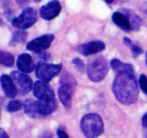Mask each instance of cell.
<instances>
[{"label":"cell","instance_id":"6da1fadb","mask_svg":"<svg viewBox=\"0 0 147 138\" xmlns=\"http://www.w3.org/2000/svg\"><path fill=\"white\" fill-rule=\"evenodd\" d=\"M113 92L116 99L123 104L135 103L139 96V89L134 72L116 73L113 83Z\"/></svg>","mask_w":147,"mask_h":138},{"label":"cell","instance_id":"7a4b0ae2","mask_svg":"<svg viewBox=\"0 0 147 138\" xmlns=\"http://www.w3.org/2000/svg\"><path fill=\"white\" fill-rule=\"evenodd\" d=\"M80 127L85 136L88 138H97L104 129L102 118L97 114H88L82 118Z\"/></svg>","mask_w":147,"mask_h":138},{"label":"cell","instance_id":"3957f363","mask_svg":"<svg viewBox=\"0 0 147 138\" xmlns=\"http://www.w3.org/2000/svg\"><path fill=\"white\" fill-rule=\"evenodd\" d=\"M24 112L31 118H40L47 116L57 109V104H50L39 100L27 99L23 103Z\"/></svg>","mask_w":147,"mask_h":138},{"label":"cell","instance_id":"277c9868","mask_svg":"<svg viewBox=\"0 0 147 138\" xmlns=\"http://www.w3.org/2000/svg\"><path fill=\"white\" fill-rule=\"evenodd\" d=\"M109 70V63L102 57L93 58L87 66L88 76L90 80L93 82H100L103 80Z\"/></svg>","mask_w":147,"mask_h":138},{"label":"cell","instance_id":"5b68a950","mask_svg":"<svg viewBox=\"0 0 147 138\" xmlns=\"http://www.w3.org/2000/svg\"><path fill=\"white\" fill-rule=\"evenodd\" d=\"M33 95L37 100L42 102L50 104H57L54 91L47 82L37 80L33 87Z\"/></svg>","mask_w":147,"mask_h":138},{"label":"cell","instance_id":"8992f818","mask_svg":"<svg viewBox=\"0 0 147 138\" xmlns=\"http://www.w3.org/2000/svg\"><path fill=\"white\" fill-rule=\"evenodd\" d=\"M62 68L63 65L61 63L50 64L40 61L36 66L35 74L40 80L49 82L60 73Z\"/></svg>","mask_w":147,"mask_h":138},{"label":"cell","instance_id":"52a82bcc","mask_svg":"<svg viewBox=\"0 0 147 138\" xmlns=\"http://www.w3.org/2000/svg\"><path fill=\"white\" fill-rule=\"evenodd\" d=\"M37 14L33 7H26L21 14L12 20L11 24L14 27L23 30L32 27L37 22Z\"/></svg>","mask_w":147,"mask_h":138},{"label":"cell","instance_id":"ba28073f","mask_svg":"<svg viewBox=\"0 0 147 138\" xmlns=\"http://www.w3.org/2000/svg\"><path fill=\"white\" fill-rule=\"evenodd\" d=\"M54 39L55 36L53 34H43L27 43L26 47L28 50L39 54L45 51L50 47Z\"/></svg>","mask_w":147,"mask_h":138},{"label":"cell","instance_id":"9c48e42d","mask_svg":"<svg viewBox=\"0 0 147 138\" xmlns=\"http://www.w3.org/2000/svg\"><path fill=\"white\" fill-rule=\"evenodd\" d=\"M11 77L14 84L18 88V91L22 96L28 93L34 87L33 82L30 77L27 75L19 71H13L11 73Z\"/></svg>","mask_w":147,"mask_h":138},{"label":"cell","instance_id":"30bf717a","mask_svg":"<svg viewBox=\"0 0 147 138\" xmlns=\"http://www.w3.org/2000/svg\"><path fill=\"white\" fill-rule=\"evenodd\" d=\"M62 9V7L58 1H51L45 4L40 8V14L42 19L51 20L59 15Z\"/></svg>","mask_w":147,"mask_h":138},{"label":"cell","instance_id":"8fae6325","mask_svg":"<svg viewBox=\"0 0 147 138\" xmlns=\"http://www.w3.org/2000/svg\"><path fill=\"white\" fill-rule=\"evenodd\" d=\"M105 48H106V45L103 42L100 40H95V41H91L88 43L80 45L78 47L77 50L79 53L83 55L88 56L99 53L104 50Z\"/></svg>","mask_w":147,"mask_h":138},{"label":"cell","instance_id":"7c38bea8","mask_svg":"<svg viewBox=\"0 0 147 138\" xmlns=\"http://www.w3.org/2000/svg\"><path fill=\"white\" fill-rule=\"evenodd\" d=\"M74 87V86L70 84H62L58 89L59 99L63 106L67 109H70L71 107Z\"/></svg>","mask_w":147,"mask_h":138},{"label":"cell","instance_id":"4fadbf2b","mask_svg":"<svg viewBox=\"0 0 147 138\" xmlns=\"http://www.w3.org/2000/svg\"><path fill=\"white\" fill-rule=\"evenodd\" d=\"M17 67L22 73H31L35 68L33 59L30 55L27 53L21 54L17 60Z\"/></svg>","mask_w":147,"mask_h":138},{"label":"cell","instance_id":"5bb4252c","mask_svg":"<svg viewBox=\"0 0 147 138\" xmlns=\"http://www.w3.org/2000/svg\"><path fill=\"white\" fill-rule=\"evenodd\" d=\"M1 87L6 96L9 99H14L17 94V89L11 76L2 75L0 78Z\"/></svg>","mask_w":147,"mask_h":138},{"label":"cell","instance_id":"9a60e30c","mask_svg":"<svg viewBox=\"0 0 147 138\" xmlns=\"http://www.w3.org/2000/svg\"><path fill=\"white\" fill-rule=\"evenodd\" d=\"M112 20L116 25L119 26L121 29L124 31L128 32L131 30L129 19L122 12H116L113 13L112 15Z\"/></svg>","mask_w":147,"mask_h":138},{"label":"cell","instance_id":"2e32d148","mask_svg":"<svg viewBox=\"0 0 147 138\" xmlns=\"http://www.w3.org/2000/svg\"><path fill=\"white\" fill-rule=\"evenodd\" d=\"M111 66L116 73L126 71L134 72V68L131 64L123 63L116 58L112 59L111 61Z\"/></svg>","mask_w":147,"mask_h":138},{"label":"cell","instance_id":"e0dca14e","mask_svg":"<svg viewBox=\"0 0 147 138\" xmlns=\"http://www.w3.org/2000/svg\"><path fill=\"white\" fill-rule=\"evenodd\" d=\"M125 15L129 19L131 30H134V31H138L140 28L141 23H142V20H141L140 17L136 15V14L129 12H127V14H125Z\"/></svg>","mask_w":147,"mask_h":138},{"label":"cell","instance_id":"ac0fdd59","mask_svg":"<svg viewBox=\"0 0 147 138\" xmlns=\"http://www.w3.org/2000/svg\"><path fill=\"white\" fill-rule=\"evenodd\" d=\"M27 32L24 31V30H19V31L15 32L13 34L12 39H11L10 44L11 45L14 46L17 44H20V43H24L26 39H27Z\"/></svg>","mask_w":147,"mask_h":138},{"label":"cell","instance_id":"d6986e66","mask_svg":"<svg viewBox=\"0 0 147 138\" xmlns=\"http://www.w3.org/2000/svg\"><path fill=\"white\" fill-rule=\"evenodd\" d=\"M14 61V57L13 55L8 52H0V63L4 66L11 67L13 66Z\"/></svg>","mask_w":147,"mask_h":138},{"label":"cell","instance_id":"ffe728a7","mask_svg":"<svg viewBox=\"0 0 147 138\" xmlns=\"http://www.w3.org/2000/svg\"><path fill=\"white\" fill-rule=\"evenodd\" d=\"M123 42H124V43L126 45L131 47L132 51V54H133V55L134 56V57L139 56V55L143 53V49H142V47H139V46L134 44L131 42V40L129 37H124V38H123Z\"/></svg>","mask_w":147,"mask_h":138},{"label":"cell","instance_id":"44dd1931","mask_svg":"<svg viewBox=\"0 0 147 138\" xmlns=\"http://www.w3.org/2000/svg\"><path fill=\"white\" fill-rule=\"evenodd\" d=\"M22 107V103L20 101H11L7 104V110L9 112H14L20 110Z\"/></svg>","mask_w":147,"mask_h":138},{"label":"cell","instance_id":"7402d4cb","mask_svg":"<svg viewBox=\"0 0 147 138\" xmlns=\"http://www.w3.org/2000/svg\"><path fill=\"white\" fill-rule=\"evenodd\" d=\"M73 63L75 66V67H76V70H77L79 73H84L86 66H85L84 63H83V61L81 59L78 58V57H76V58L73 60Z\"/></svg>","mask_w":147,"mask_h":138},{"label":"cell","instance_id":"603a6c76","mask_svg":"<svg viewBox=\"0 0 147 138\" xmlns=\"http://www.w3.org/2000/svg\"><path fill=\"white\" fill-rule=\"evenodd\" d=\"M139 86L144 93L147 95V77L144 74H142L139 80Z\"/></svg>","mask_w":147,"mask_h":138},{"label":"cell","instance_id":"cb8c5ba5","mask_svg":"<svg viewBox=\"0 0 147 138\" xmlns=\"http://www.w3.org/2000/svg\"><path fill=\"white\" fill-rule=\"evenodd\" d=\"M39 56H40L41 58H42L43 60H48L49 58H50V54L48 53V52L44 51V52H42V53H39Z\"/></svg>","mask_w":147,"mask_h":138},{"label":"cell","instance_id":"d4e9b609","mask_svg":"<svg viewBox=\"0 0 147 138\" xmlns=\"http://www.w3.org/2000/svg\"><path fill=\"white\" fill-rule=\"evenodd\" d=\"M57 133L59 138H69V136L67 135V134L63 130H61V129H58Z\"/></svg>","mask_w":147,"mask_h":138},{"label":"cell","instance_id":"484cf974","mask_svg":"<svg viewBox=\"0 0 147 138\" xmlns=\"http://www.w3.org/2000/svg\"><path fill=\"white\" fill-rule=\"evenodd\" d=\"M142 126L144 128L147 129V112L144 114L142 117ZM146 138H147V134H146Z\"/></svg>","mask_w":147,"mask_h":138},{"label":"cell","instance_id":"4316f807","mask_svg":"<svg viewBox=\"0 0 147 138\" xmlns=\"http://www.w3.org/2000/svg\"><path fill=\"white\" fill-rule=\"evenodd\" d=\"M0 138H9L8 135L3 129H0Z\"/></svg>","mask_w":147,"mask_h":138},{"label":"cell","instance_id":"83f0119b","mask_svg":"<svg viewBox=\"0 0 147 138\" xmlns=\"http://www.w3.org/2000/svg\"><path fill=\"white\" fill-rule=\"evenodd\" d=\"M146 65L147 66V52H146Z\"/></svg>","mask_w":147,"mask_h":138}]
</instances>
